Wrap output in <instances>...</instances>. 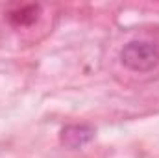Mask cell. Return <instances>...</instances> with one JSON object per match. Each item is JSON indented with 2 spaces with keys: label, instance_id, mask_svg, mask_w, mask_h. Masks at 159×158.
Returning a JSON list of instances; mask_svg holds the SVG:
<instances>
[{
  "label": "cell",
  "instance_id": "1",
  "mask_svg": "<svg viewBox=\"0 0 159 158\" xmlns=\"http://www.w3.org/2000/svg\"><path fill=\"white\" fill-rule=\"evenodd\" d=\"M124 67L135 73H148L159 63V50L150 41H129L120 50Z\"/></svg>",
  "mask_w": 159,
  "mask_h": 158
},
{
  "label": "cell",
  "instance_id": "2",
  "mask_svg": "<svg viewBox=\"0 0 159 158\" xmlns=\"http://www.w3.org/2000/svg\"><path fill=\"white\" fill-rule=\"evenodd\" d=\"M94 134V128L89 125H67L59 134V141L67 149H81L83 145L93 141Z\"/></svg>",
  "mask_w": 159,
  "mask_h": 158
},
{
  "label": "cell",
  "instance_id": "3",
  "mask_svg": "<svg viewBox=\"0 0 159 158\" xmlns=\"http://www.w3.org/2000/svg\"><path fill=\"white\" fill-rule=\"evenodd\" d=\"M39 13H41V6L30 4V6H22V7L11 11L9 13V21L15 26H32L39 19Z\"/></svg>",
  "mask_w": 159,
  "mask_h": 158
}]
</instances>
